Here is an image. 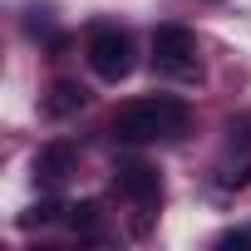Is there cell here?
Listing matches in <instances>:
<instances>
[{"mask_svg":"<svg viewBox=\"0 0 251 251\" xmlns=\"http://www.w3.org/2000/svg\"><path fill=\"white\" fill-rule=\"evenodd\" d=\"M187 128V103L182 99H133V103H123L118 118H113V138L118 143H158V138H173Z\"/></svg>","mask_w":251,"mask_h":251,"instance_id":"obj_1","label":"cell"},{"mask_svg":"<svg viewBox=\"0 0 251 251\" xmlns=\"http://www.w3.org/2000/svg\"><path fill=\"white\" fill-rule=\"evenodd\" d=\"M153 64L173 79H192L197 74V40L182 25H158L153 30Z\"/></svg>","mask_w":251,"mask_h":251,"instance_id":"obj_2","label":"cell"},{"mask_svg":"<svg viewBox=\"0 0 251 251\" xmlns=\"http://www.w3.org/2000/svg\"><path fill=\"white\" fill-rule=\"evenodd\" d=\"M89 69L99 79H108V84L128 79L133 74V40L123 30H94L89 35Z\"/></svg>","mask_w":251,"mask_h":251,"instance_id":"obj_3","label":"cell"},{"mask_svg":"<svg viewBox=\"0 0 251 251\" xmlns=\"http://www.w3.org/2000/svg\"><path fill=\"white\" fill-rule=\"evenodd\" d=\"M113 187L128 197L133 207H143V212H153L163 202V182H158V173L148 163H118L113 168Z\"/></svg>","mask_w":251,"mask_h":251,"instance_id":"obj_4","label":"cell"},{"mask_svg":"<svg viewBox=\"0 0 251 251\" xmlns=\"http://www.w3.org/2000/svg\"><path fill=\"white\" fill-rule=\"evenodd\" d=\"M74 168H79V148H74V143H64V138L45 143V148H40V158H35V177H40V182H50V187H54V182H64Z\"/></svg>","mask_w":251,"mask_h":251,"instance_id":"obj_5","label":"cell"},{"mask_svg":"<svg viewBox=\"0 0 251 251\" xmlns=\"http://www.w3.org/2000/svg\"><path fill=\"white\" fill-rule=\"evenodd\" d=\"M45 108H50L54 118H64V113L84 108V89H79V84H54V94L45 99Z\"/></svg>","mask_w":251,"mask_h":251,"instance_id":"obj_6","label":"cell"},{"mask_svg":"<svg viewBox=\"0 0 251 251\" xmlns=\"http://www.w3.org/2000/svg\"><path fill=\"white\" fill-rule=\"evenodd\" d=\"M64 217H69L74 231H94L99 226V202H74V207H64Z\"/></svg>","mask_w":251,"mask_h":251,"instance_id":"obj_7","label":"cell"},{"mask_svg":"<svg viewBox=\"0 0 251 251\" xmlns=\"http://www.w3.org/2000/svg\"><path fill=\"white\" fill-rule=\"evenodd\" d=\"M59 212H64V207H59L54 197H40V202H35V207L25 212V226H45V222H54Z\"/></svg>","mask_w":251,"mask_h":251,"instance_id":"obj_8","label":"cell"},{"mask_svg":"<svg viewBox=\"0 0 251 251\" xmlns=\"http://www.w3.org/2000/svg\"><path fill=\"white\" fill-rule=\"evenodd\" d=\"M217 246H222V251H236V246H251V226H241V231H222V236H217Z\"/></svg>","mask_w":251,"mask_h":251,"instance_id":"obj_9","label":"cell"}]
</instances>
